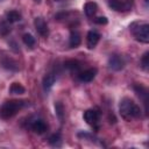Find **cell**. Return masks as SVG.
Returning a JSON list of instances; mask_svg holds the SVG:
<instances>
[{
    "instance_id": "obj_1",
    "label": "cell",
    "mask_w": 149,
    "mask_h": 149,
    "mask_svg": "<svg viewBox=\"0 0 149 149\" xmlns=\"http://www.w3.org/2000/svg\"><path fill=\"white\" fill-rule=\"evenodd\" d=\"M119 111H120V115L125 120H127V121H130L132 119H136V118L141 116V108H140V106H137L129 98H123L120 101Z\"/></svg>"
},
{
    "instance_id": "obj_2",
    "label": "cell",
    "mask_w": 149,
    "mask_h": 149,
    "mask_svg": "<svg viewBox=\"0 0 149 149\" xmlns=\"http://www.w3.org/2000/svg\"><path fill=\"white\" fill-rule=\"evenodd\" d=\"M23 106H24V101H19V100H9V101H6L0 107V118L3 119V120L10 119Z\"/></svg>"
},
{
    "instance_id": "obj_3",
    "label": "cell",
    "mask_w": 149,
    "mask_h": 149,
    "mask_svg": "<svg viewBox=\"0 0 149 149\" xmlns=\"http://www.w3.org/2000/svg\"><path fill=\"white\" fill-rule=\"evenodd\" d=\"M129 29L137 41L142 43L149 42V24L147 22H134L129 26Z\"/></svg>"
},
{
    "instance_id": "obj_4",
    "label": "cell",
    "mask_w": 149,
    "mask_h": 149,
    "mask_svg": "<svg viewBox=\"0 0 149 149\" xmlns=\"http://www.w3.org/2000/svg\"><path fill=\"white\" fill-rule=\"evenodd\" d=\"M108 5L114 10H129L133 6V0H107Z\"/></svg>"
},
{
    "instance_id": "obj_5",
    "label": "cell",
    "mask_w": 149,
    "mask_h": 149,
    "mask_svg": "<svg viewBox=\"0 0 149 149\" xmlns=\"http://www.w3.org/2000/svg\"><path fill=\"white\" fill-rule=\"evenodd\" d=\"M34 26H35L36 31H37L42 37H47V36L49 35L48 24H47V22H45L42 17H35V20H34Z\"/></svg>"
},
{
    "instance_id": "obj_6",
    "label": "cell",
    "mask_w": 149,
    "mask_h": 149,
    "mask_svg": "<svg viewBox=\"0 0 149 149\" xmlns=\"http://www.w3.org/2000/svg\"><path fill=\"white\" fill-rule=\"evenodd\" d=\"M99 116H100V114L95 109H87V111L84 112V115H83L84 120L90 126H95L98 123V121H99Z\"/></svg>"
},
{
    "instance_id": "obj_7",
    "label": "cell",
    "mask_w": 149,
    "mask_h": 149,
    "mask_svg": "<svg viewBox=\"0 0 149 149\" xmlns=\"http://www.w3.org/2000/svg\"><path fill=\"white\" fill-rule=\"evenodd\" d=\"M108 66H109V69H112L114 71H119V70L123 69L125 62L119 55H112L108 58Z\"/></svg>"
},
{
    "instance_id": "obj_8",
    "label": "cell",
    "mask_w": 149,
    "mask_h": 149,
    "mask_svg": "<svg viewBox=\"0 0 149 149\" xmlns=\"http://www.w3.org/2000/svg\"><path fill=\"white\" fill-rule=\"evenodd\" d=\"M100 40V34L95 30H90L87 33V36H86V42H87V48L88 49H93L98 42Z\"/></svg>"
},
{
    "instance_id": "obj_9",
    "label": "cell",
    "mask_w": 149,
    "mask_h": 149,
    "mask_svg": "<svg viewBox=\"0 0 149 149\" xmlns=\"http://www.w3.org/2000/svg\"><path fill=\"white\" fill-rule=\"evenodd\" d=\"M97 76V69H87L85 71H81L79 72L78 74V78L80 81H84V83H90L94 79V77Z\"/></svg>"
},
{
    "instance_id": "obj_10",
    "label": "cell",
    "mask_w": 149,
    "mask_h": 149,
    "mask_svg": "<svg viewBox=\"0 0 149 149\" xmlns=\"http://www.w3.org/2000/svg\"><path fill=\"white\" fill-rule=\"evenodd\" d=\"M47 123L43 120H35L31 123V129L36 133V134H43L47 132Z\"/></svg>"
},
{
    "instance_id": "obj_11",
    "label": "cell",
    "mask_w": 149,
    "mask_h": 149,
    "mask_svg": "<svg viewBox=\"0 0 149 149\" xmlns=\"http://www.w3.org/2000/svg\"><path fill=\"white\" fill-rule=\"evenodd\" d=\"M97 10H98V5L95 2H93V1H88V2H86L84 5V13L88 17L94 16V14L97 13Z\"/></svg>"
},
{
    "instance_id": "obj_12",
    "label": "cell",
    "mask_w": 149,
    "mask_h": 149,
    "mask_svg": "<svg viewBox=\"0 0 149 149\" xmlns=\"http://www.w3.org/2000/svg\"><path fill=\"white\" fill-rule=\"evenodd\" d=\"M55 81H56L55 74H54V73H47V74L44 76V78H43V81H42L43 88H44L45 91H49V90L54 86Z\"/></svg>"
},
{
    "instance_id": "obj_13",
    "label": "cell",
    "mask_w": 149,
    "mask_h": 149,
    "mask_svg": "<svg viewBox=\"0 0 149 149\" xmlns=\"http://www.w3.org/2000/svg\"><path fill=\"white\" fill-rule=\"evenodd\" d=\"M134 90H135L136 94L143 99V102H144V105H146V111H148V107H147V102H148V91H147V88L143 87L142 85H134Z\"/></svg>"
},
{
    "instance_id": "obj_14",
    "label": "cell",
    "mask_w": 149,
    "mask_h": 149,
    "mask_svg": "<svg viewBox=\"0 0 149 149\" xmlns=\"http://www.w3.org/2000/svg\"><path fill=\"white\" fill-rule=\"evenodd\" d=\"M81 42V37L80 34L78 31H71L70 34V38H69V44L71 48H77Z\"/></svg>"
},
{
    "instance_id": "obj_15",
    "label": "cell",
    "mask_w": 149,
    "mask_h": 149,
    "mask_svg": "<svg viewBox=\"0 0 149 149\" xmlns=\"http://www.w3.org/2000/svg\"><path fill=\"white\" fill-rule=\"evenodd\" d=\"M64 66L68 70H70L71 72H78L79 69H80V63L76 59H70V61H66L64 63Z\"/></svg>"
},
{
    "instance_id": "obj_16",
    "label": "cell",
    "mask_w": 149,
    "mask_h": 149,
    "mask_svg": "<svg viewBox=\"0 0 149 149\" xmlns=\"http://www.w3.org/2000/svg\"><path fill=\"white\" fill-rule=\"evenodd\" d=\"M6 19H7V22L14 23L21 20V14L17 10H9L6 13Z\"/></svg>"
},
{
    "instance_id": "obj_17",
    "label": "cell",
    "mask_w": 149,
    "mask_h": 149,
    "mask_svg": "<svg viewBox=\"0 0 149 149\" xmlns=\"http://www.w3.org/2000/svg\"><path fill=\"white\" fill-rule=\"evenodd\" d=\"M9 92H10L12 94H23V93L26 92V90H24V87H23L21 84H19V83H13V84L10 85V87H9Z\"/></svg>"
},
{
    "instance_id": "obj_18",
    "label": "cell",
    "mask_w": 149,
    "mask_h": 149,
    "mask_svg": "<svg viewBox=\"0 0 149 149\" xmlns=\"http://www.w3.org/2000/svg\"><path fill=\"white\" fill-rule=\"evenodd\" d=\"M22 40H23V43L29 48H33L35 45V43H36V40L31 34H24L22 36Z\"/></svg>"
},
{
    "instance_id": "obj_19",
    "label": "cell",
    "mask_w": 149,
    "mask_h": 149,
    "mask_svg": "<svg viewBox=\"0 0 149 149\" xmlns=\"http://www.w3.org/2000/svg\"><path fill=\"white\" fill-rule=\"evenodd\" d=\"M55 111H56V115L58 116V119L61 121H63V118H64V107H63L62 102L57 101L55 104Z\"/></svg>"
},
{
    "instance_id": "obj_20",
    "label": "cell",
    "mask_w": 149,
    "mask_h": 149,
    "mask_svg": "<svg viewBox=\"0 0 149 149\" xmlns=\"http://www.w3.org/2000/svg\"><path fill=\"white\" fill-rule=\"evenodd\" d=\"M49 143L51 146H59L61 144V135L59 133H55L49 137Z\"/></svg>"
},
{
    "instance_id": "obj_21",
    "label": "cell",
    "mask_w": 149,
    "mask_h": 149,
    "mask_svg": "<svg viewBox=\"0 0 149 149\" xmlns=\"http://www.w3.org/2000/svg\"><path fill=\"white\" fill-rule=\"evenodd\" d=\"M2 64H3V66H5L6 69L13 70V71H16V70H17V64H16L14 61H12V59H5Z\"/></svg>"
},
{
    "instance_id": "obj_22",
    "label": "cell",
    "mask_w": 149,
    "mask_h": 149,
    "mask_svg": "<svg viewBox=\"0 0 149 149\" xmlns=\"http://www.w3.org/2000/svg\"><path fill=\"white\" fill-rule=\"evenodd\" d=\"M141 65L144 70H148V66H149V52H144V55L142 56L141 58Z\"/></svg>"
},
{
    "instance_id": "obj_23",
    "label": "cell",
    "mask_w": 149,
    "mask_h": 149,
    "mask_svg": "<svg viewBox=\"0 0 149 149\" xmlns=\"http://www.w3.org/2000/svg\"><path fill=\"white\" fill-rule=\"evenodd\" d=\"M9 31H10V28H9L8 23H7V22H1V23H0V34H1V35H6V34H8Z\"/></svg>"
},
{
    "instance_id": "obj_24",
    "label": "cell",
    "mask_w": 149,
    "mask_h": 149,
    "mask_svg": "<svg viewBox=\"0 0 149 149\" xmlns=\"http://www.w3.org/2000/svg\"><path fill=\"white\" fill-rule=\"evenodd\" d=\"M94 21H95V23H98V24H107V22H108L107 17H105V16H99V17H97Z\"/></svg>"
},
{
    "instance_id": "obj_25",
    "label": "cell",
    "mask_w": 149,
    "mask_h": 149,
    "mask_svg": "<svg viewBox=\"0 0 149 149\" xmlns=\"http://www.w3.org/2000/svg\"><path fill=\"white\" fill-rule=\"evenodd\" d=\"M144 1H146V2H148V1H149V0H144Z\"/></svg>"
}]
</instances>
